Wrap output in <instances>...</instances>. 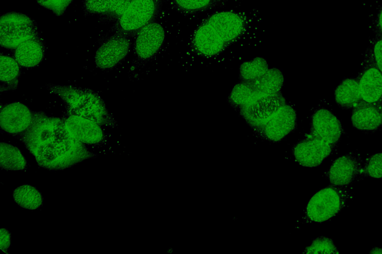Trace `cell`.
I'll return each mask as SVG.
<instances>
[{
    "label": "cell",
    "instance_id": "cell-23",
    "mask_svg": "<svg viewBox=\"0 0 382 254\" xmlns=\"http://www.w3.org/2000/svg\"><path fill=\"white\" fill-rule=\"evenodd\" d=\"M27 162L20 150L5 142H0V167L6 171L23 170Z\"/></svg>",
    "mask_w": 382,
    "mask_h": 254
},
{
    "label": "cell",
    "instance_id": "cell-4",
    "mask_svg": "<svg viewBox=\"0 0 382 254\" xmlns=\"http://www.w3.org/2000/svg\"><path fill=\"white\" fill-rule=\"evenodd\" d=\"M351 197L347 187L332 185L317 192L309 200L304 212L306 223H320L336 215Z\"/></svg>",
    "mask_w": 382,
    "mask_h": 254
},
{
    "label": "cell",
    "instance_id": "cell-25",
    "mask_svg": "<svg viewBox=\"0 0 382 254\" xmlns=\"http://www.w3.org/2000/svg\"><path fill=\"white\" fill-rule=\"evenodd\" d=\"M265 60L257 57L242 64L240 69V77L242 81L255 79L263 74L267 70Z\"/></svg>",
    "mask_w": 382,
    "mask_h": 254
},
{
    "label": "cell",
    "instance_id": "cell-21",
    "mask_svg": "<svg viewBox=\"0 0 382 254\" xmlns=\"http://www.w3.org/2000/svg\"><path fill=\"white\" fill-rule=\"evenodd\" d=\"M227 0H171L173 8L184 15L195 14L212 9L225 3Z\"/></svg>",
    "mask_w": 382,
    "mask_h": 254
},
{
    "label": "cell",
    "instance_id": "cell-18",
    "mask_svg": "<svg viewBox=\"0 0 382 254\" xmlns=\"http://www.w3.org/2000/svg\"><path fill=\"white\" fill-rule=\"evenodd\" d=\"M45 45L40 35L28 40L15 49L14 56L18 64L24 67H33L43 60Z\"/></svg>",
    "mask_w": 382,
    "mask_h": 254
},
{
    "label": "cell",
    "instance_id": "cell-33",
    "mask_svg": "<svg viewBox=\"0 0 382 254\" xmlns=\"http://www.w3.org/2000/svg\"><path fill=\"white\" fill-rule=\"evenodd\" d=\"M372 254H382L381 249L378 248L373 249L370 252Z\"/></svg>",
    "mask_w": 382,
    "mask_h": 254
},
{
    "label": "cell",
    "instance_id": "cell-30",
    "mask_svg": "<svg viewBox=\"0 0 382 254\" xmlns=\"http://www.w3.org/2000/svg\"><path fill=\"white\" fill-rule=\"evenodd\" d=\"M110 0H84L83 6L88 14L101 15L108 9Z\"/></svg>",
    "mask_w": 382,
    "mask_h": 254
},
{
    "label": "cell",
    "instance_id": "cell-31",
    "mask_svg": "<svg viewBox=\"0 0 382 254\" xmlns=\"http://www.w3.org/2000/svg\"><path fill=\"white\" fill-rule=\"evenodd\" d=\"M43 7L51 10L57 15L63 14L72 0H36Z\"/></svg>",
    "mask_w": 382,
    "mask_h": 254
},
{
    "label": "cell",
    "instance_id": "cell-24",
    "mask_svg": "<svg viewBox=\"0 0 382 254\" xmlns=\"http://www.w3.org/2000/svg\"><path fill=\"white\" fill-rule=\"evenodd\" d=\"M0 80L1 87L3 89H15L17 86L20 73L19 64L15 59L0 55Z\"/></svg>",
    "mask_w": 382,
    "mask_h": 254
},
{
    "label": "cell",
    "instance_id": "cell-11",
    "mask_svg": "<svg viewBox=\"0 0 382 254\" xmlns=\"http://www.w3.org/2000/svg\"><path fill=\"white\" fill-rule=\"evenodd\" d=\"M335 146L310 137L298 142L293 148L295 160L301 166H319L333 152Z\"/></svg>",
    "mask_w": 382,
    "mask_h": 254
},
{
    "label": "cell",
    "instance_id": "cell-28",
    "mask_svg": "<svg viewBox=\"0 0 382 254\" xmlns=\"http://www.w3.org/2000/svg\"><path fill=\"white\" fill-rule=\"evenodd\" d=\"M132 0H110L108 10L100 15L104 22L116 21L124 12Z\"/></svg>",
    "mask_w": 382,
    "mask_h": 254
},
{
    "label": "cell",
    "instance_id": "cell-7",
    "mask_svg": "<svg viewBox=\"0 0 382 254\" xmlns=\"http://www.w3.org/2000/svg\"><path fill=\"white\" fill-rule=\"evenodd\" d=\"M296 126L295 111L290 106L285 105L268 120L253 128L262 138L277 142L293 130Z\"/></svg>",
    "mask_w": 382,
    "mask_h": 254
},
{
    "label": "cell",
    "instance_id": "cell-16",
    "mask_svg": "<svg viewBox=\"0 0 382 254\" xmlns=\"http://www.w3.org/2000/svg\"><path fill=\"white\" fill-rule=\"evenodd\" d=\"M361 99L366 102L382 105V71L372 66H362L356 78Z\"/></svg>",
    "mask_w": 382,
    "mask_h": 254
},
{
    "label": "cell",
    "instance_id": "cell-26",
    "mask_svg": "<svg viewBox=\"0 0 382 254\" xmlns=\"http://www.w3.org/2000/svg\"><path fill=\"white\" fill-rule=\"evenodd\" d=\"M382 38L375 39L367 49L362 66H372L382 71Z\"/></svg>",
    "mask_w": 382,
    "mask_h": 254
},
{
    "label": "cell",
    "instance_id": "cell-10",
    "mask_svg": "<svg viewBox=\"0 0 382 254\" xmlns=\"http://www.w3.org/2000/svg\"><path fill=\"white\" fill-rule=\"evenodd\" d=\"M286 105L281 92L265 95L241 107L243 118L252 127L258 126L276 113Z\"/></svg>",
    "mask_w": 382,
    "mask_h": 254
},
{
    "label": "cell",
    "instance_id": "cell-13",
    "mask_svg": "<svg viewBox=\"0 0 382 254\" xmlns=\"http://www.w3.org/2000/svg\"><path fill=\"white\" fill-rule=\"evenodd\" d=\"M62 119L69 133L83 143L99 144L105 140V134L100 125L93 121L68 114Z\"/></svg>",
    "mask_w": 382,
    "mask_h": 254
},
{
    "label": "cell",
    "instance_id": "cell-2",
    "mask_svg": "<svg viewBox=\"0 0 382 254\" xmlns=\"http://www.w3.org/2000/svg\"><path fill=\"white\" fill-rule=\"evenodd\" d=\"M248 27L249 20L241 12H216L203 19L194 30L190 41V50L198 57H215L240 39Z\"/></svg>",
    "mask_w": 382,
    "mask_h": 254
},
{
    "label": "cell",
    "instance_id": "cell-3",
    "mask_svg": "<svg viewBox=\"0 0 382 254\" xmlns=\"http://www.w3.org/2000/svg\"><path fill=\"white\" fill-rule=\"evenodd\" d=\"M46 88L61 99L66 114L91 120L100 126H116V121L108 112L103 100L94 90L73 85L52 83L47 84Z\"/></svg>",
    "mask_w": 382,
    "mask_h": 254
},
{
    "label": "cell",
    "instance_id": "cell-8",
    "mask_svg": "<svg viewBox=\"0 0 382 254\" xmlns=\"http://www.w3.org/2000/svg\"><path fill=\"white\" fill-rule=\"evenodd\" d=\"M133 37L136 60L145 64L158 53L164 42L165 34L162 25L154 21L141 29Z\"/></svg>",
    "mask_w": 382,
    "mask_h": 254
},
{
    "label": "cell",
    "instance_id": "cell-14",
    "mask_svg": "<svg viewBox=\"0 0 382 254\" xmlns=\"http://www.w3.org/2000/svg\"><path fill=\"white\" fill-rule=\"evenodd\" d=\"M33 112L24 104L13 102L3 106L0 110V124L2 130L18 135L30 126Z\"/></svg>",
    "mask_w": 382,
    "mask_h": 254
},
{
    "label": "cell",
    "instance_id": "cell-22",
    "mask_svg": "<svg viewBox=\"0 0 382 254\" xmlns=\"http://www.w3.org/2000/svg\"><path fill=\"white\" fill-rule=\"evenodd\" d=\"M15 202L21 207L30 210L40 208L43 203L41 193L30 185H23L16 188L13 192Z\"/></svg>",
    "mask_w": 382,
    "mask_h": 254
},
{
    "label": "cell",
    "instance_id": "cell-32",
    "mask_svg": "<svg viewBox=\"0 0 382 254\" xmlns=\"http://www.w3.org/2000/svg\"><path fill=\"white\" fill-rule=\"evenodd\" d=\"M10 245V234L5 228L0 229V249L6 252L8 250Z\"/></svg>",
    "mask_w": 382,
    "mask_h": 254
},
{
    "label": "cell",
    "instance_id": "cell-5",
    "mask_svg": "<svg viewBox=\"0 0 382 254\" xmlns=\"http://www.w3.org/2000/svg\"><path fill=\"white\" fill-rule=\"evenodd\" d=\"M163 0H132L112 27L114 34L133 37L159 16Z\"/></svg>",
    "mask_w": 382,
    "mask_h": 254
},
{
    "label": "cell",
    "instance_id": "cell-20",
    "mask_svg": "<svg viewBox=\"0 0 382 254\" xmlns=\"http://www.w3.org/2000/svg\"><path fill=\"white\" fill-rule=\"evenodd\" d=\"M335 98L340 108L344 109H353L361 100L356 78L343 79L335 90Z\"/></svg>",
    "mask_w": 382,
    "mask_h": 254
},
{
    "label": "cell",
    "instance_id": "cell-15",
    "mask_svg": "<svg viewBox=\"0 0 382 254\" xmlns=\"http://www.w3.org/2000/svg\"><path fill=\"white\" fill-rule=\"evenodd\" d=\"M362 170L360 158L348 153L338 158L327 173L332 185L347 187L352 183Z\"/></svg>",
    "mask_w": 382,
    "mask_h": 254
},
{
    "label": "cell",
    "instance_id": "cell-29",
    "mask_svg": "<svg viewBox=\"0 0 382 254\" xmlns=\"http://www.w3.org/2000/svg\"><path fill=\"white\" fill-rule=\"evenodd\" d=\"M365 176L376 179L382 178V153L373 154L367 159L362 168Z\"/></svg>",
    "mask_w": 382,
    "mask_h": 254
},
{
    "label": "cell",
    "instance_id": "cell-27",
    "mask_svg": "<svg viewBox=\"0 0 382 254\" xmlns=\"http://www.w3.org/2000/svg\"><path fill=\"white\" fill-rule=\"evenodd\" d=\"M303 253L334 254H338L339 252L332 240L326 237H319L315 239Z\"/></svg>",
    "mask_w": 382,
    "mask_h": 254
},
{
    "label": "cell",
    "instance_id": "cell-17",
    "mask_svg": "<svg viewBox=\"0 0 382 254\" xmlns=\"http://www.w3.org/2000/svg\"><path fill=\"white\" fill-rule=\"evenodd\" d=\"M353 126L363 131H375L382 123V105L366 102L361 99L353 109Z\"/></svg>",
    "mask_w": 382,
    "mask_h": 254
},
{
    "label": "cell",
    "instance_id": "cell-6",
    "mask_svg": "<svg viewBox=\"0 0 382 254\" xmlns=\"http://www.w3.org/2000/svg\"><path fill=\"white\" fill-rule=\"evenodd\" d=\"M38 35L35 21L23 13L8 12L0 17V44L3 48L15 49Z\"/></svg>",
    "mask_w": 382,
    "mask_h": 254
},
{
    "label": "cell",
    "instance_id": "cell-1",
    "mask_svg": "<svg viewBox=\"0 0 382 254\" xmlns=\"http://www.w3.org/2000/svg\"><path fill=\"white\" fill-rule=\"evenodd\" d=\"M16 137L38 165L50 171H62L96 156L69 133L62 118L42 111L33 112L30 126Z\"/></svg>",
    "mask_w": 382,
    "mask_h": 254
},
{
    "label": "cell",
    "instance_id": "cell-12",
    "mask_svg": "<svg viewBox=\"0 0 382 254\" xmlns=\"http://www.w3.org/2000/svg\"><path fill=\"white\" fill-rule=\"evenodd\" d=\"M342 133L340 122L328 110L320 109L312 115L308 137L320 139L336 146Z\"/></svg>",
    "mask_w": 382,
    "mask_h": 254
},
{
    "label": "cell",
    "instance_id": "cell-9",
    "mask_svg": "<svg viewBox=\"0 0 382 254\" xmlns=\"http://www.w3.org/2000/svg\"><path fill=\"white\" fill-rule=\"evenodd\" d=\"M131 46L130 37L113 33L103 41L96 51L95 57L96 66L106 70L117 65L126 57Z\"/></svg>",
    "mask_w": 382,
    "mask_h": 254
},
{
    "label": "cell",
    "instance_id": "cell-19",
    "mask_svg": "<svg viewBox=\"0 0 382 254\" xmlns=\"http://www.w3.org/2000/svg\"><path fill=\"white\" fill-rule=\"evenodd\" d=\"M246 81L257 98L280 92L284 82L282 72L278 68L268 69L260 76Z\"/></svg>",
    "mask_w": 382,
    "mask_h": 254
}]
</instances>
